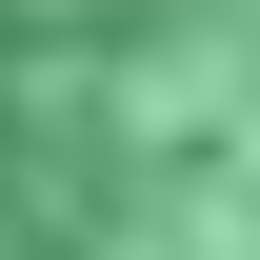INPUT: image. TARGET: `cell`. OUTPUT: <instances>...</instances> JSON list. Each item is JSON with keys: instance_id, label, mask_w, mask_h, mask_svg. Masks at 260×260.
<instances>
[{"instance_id": "obj_1", "label": "cell", "mask_w": 260, "mask_h": 260, "mask_svg": "<svg viewBox=\"0 0 260 260\" xmlns=\"http://www.w3.org/2000/svg\"><path fill=\"white\" fill-rule=\"evenodd\" d=\"M0 260H260V0H0Z\"/></svg>"}]
</instances>
